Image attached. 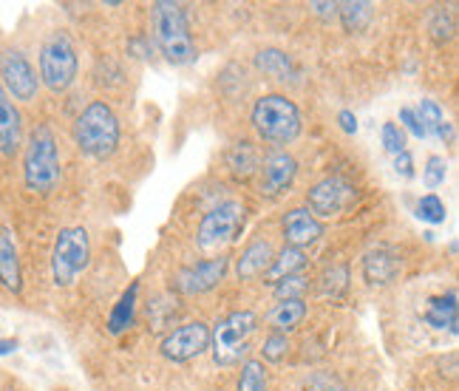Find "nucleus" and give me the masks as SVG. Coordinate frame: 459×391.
I'll use <instances>...</instances> for the list:
<instances>
[{"instance_id":"nucleus-25","label":"nucleus","mask_w":459,"mask_h":391,"mask_svg":"<svg viewBox=\"0 0 459 391\" xmlns=\"http://www.w3.org/2000/svg\"><path fill=\"white\" fill-rule=\"evenodd\" d=\"M261 165V159L255 153V148L250 145V142H238V145H233L227 151V168L233 170L236 176H253Z\"/></svg>"},{"instance_id":"nucleus-11","label":"nucleus","mask_w":459,"mask_h":391,"mask_svg":"<svg viewBox=\"0 0 459 391\" xmlns=\"http://www.w3.org/2000/svg\"><path fill=\"white\" fill-rule=\"evenodd\" d=\"M207 349H210V326L202 321L182 324L179 329L168 332L162 337V343H159L162 358L173 363H187L193 358H199V354H204Z\"/></svg>"},{"instance_id":"nucleus-41","label":"nucleus","mask_w":459,"mask_h":391,"mask_svg":"<svg viewBox=\"0 0 459 391\" xmlns=\"http://www.w3.org/2000/svg\"><path fill=\"white\" fill-rule=\"evenodd\" d=\"M14 349H17L14 337H0V358H4V354H12Z\"/></svg>"},{"instance_id":"nucleus-6","label":"nucleus","mask_w":459,"mask_h":391,"mask_svg":"<svg viewBox=\"0 0 459 391\" xmlns=\"http://www.w3.org/2000/svg\"><path fill=\"white\" fill-rule=\"evenodd\" d=\"M77 46L65 31H51L40 46V83L48 91L63 94L77 80Z\"/></svg>"},{"instance_id":"nucleus-26","label":"nucleus","mask_w":459,"mask_h":391,"mask_svg":"<svg viewBox=\"0 0 459 391\" xmlns=\"http://www.w3.org/2000/svg\"><path fill=\"white\" fill-rule=\"evenodd\" d=\"M317 290H321V295H326V298H341L349 290V266H343V264L329 266V270L321 275V281H317Z\"/></svg>"},{"instance_id":"nucleus-36","label":"nucleus","mask_w":459,"mask_h":391,"mask_svg":"<svg viewBox=\"0 0 459 391\" xmlns=\"http://www.w3.org/2000/svg\"><path fill=\"white\" fill-rule=\"evenodd\" d=\"M431 31L437 40H451L454 38V21L446 17V12H437L434 21H431Z\"/></svg>"},{"instance_id":"nucleus-35","label":"nucleus","mask_w":459,"mask_h":391,"mask_svg":"<svg viewBox=\"0 0 459 391\" xmlns=\"http://www.w3.org/2000/svg\"><path fill=\"white\" fill-rule=\"evenodd\" d=\"M400 128H405L414 139H426V131H422V122L414 109H400Z\"/></svg>"},{"instance_id":"nucleus-16","label":"nucleus","mask_w":459,"mask_h":391,"mask_svg":"<svg viewBox=\"0 0 459 391\" xmlns=\"http://www.w3.org/2000/svg\"><path fill=\"white\" fill-rule=\"evenodd\" d=\"M403 270V261L394 250H388V247H377L372 250L366 258H363V278L372 283V287H385V283H392Z\"/></svg>"},{"instance_id":"nucleus-4","label":"nucleus","mask_w":459,"mask_h":391,"mask_svg":"<svg viewBox=\"0 0 459 391\" xmlns=\"http://www.w3.org/2000/svg\"><path fill=\"white\" fill-rule=\"evenodd\" d=\"M253 128L270 145H290L304 128L298 105L284 94H264L253 105Z\"/></svg>"},{"instance_id":"nucleus-1","label":"nucleus","mask_w":459,"mask_h":391,"mask_svg":"<svg viewBox=\"0 0 459 391\" xmlns=\"http://www.w3.org/2000/svg\"><path fill=\"white\" fill-rule=\"evenodd\" d=\"M151 23H153V40L162 51V57L173 65H190L196 60V43L190 38V26L185 9L170 0H156L151 6Z\"/></svg>"},{"instance_id":"nucleus-18","label":"nucleus","mask_w":459,"mask_h":391,"mask_svg":"<svg viewBox=\"0 0 459 391\" xmlns=\"http://www.w3.org/2000/svg\"><path fill=\"white\" fill-rule=\"evenodd\" d=\"M273 256H275V250H273V244H270L267 239L253 241V244L241 253V258H238V264H236L238 278L247 281V278H258V275H264V273H267V266L273 264Z\"/></svg>"},{"instance_id":"nucleus-22","label":"nucleus","mask_w":459,"mask_h":391,"mask_svg":"<svg viewBox=\"0 0 459 391\" xmlns=\"http://www.w3.org/2000/svg\"><path fill=\"white\" fill-rule=\"evenodd\" d=\"M255 65L267 77L281 80V83H287V80L295 77V63H292V57L287 55V51H281V48H261L255 55Z\"/></svg>"},{"instance_id":"nucleus-17","label":"nucleus","mask_w":459,"mask_h":391,"mask_svg":"<svg viewBox=\"0 0 459 391\" xmlns=\"http://www.w3.org/2000/svg\"><path fill=\"white\" fill-rule=\"evenodd\" d=\"M0 283L9 292L23 290V270H21V256H17L14 239L6 227H0Z\"/></svg>"},{"instance_id":"nucleus-27","label":"nucleus","mask_w":459,"mask_h":391,"mask_svg":"<svg viewBox=\"0 0 459 391\" xmlns=\"http://www.w3.org/2000/svg\"><path fill=\"white\" fill-rule=\"evenodd\" d=\"M238 391H267V369L261 361H244L238 375Z\"/></svg>"},{"instance_id":"nucleus-23","label":"nucleus","mask_w":459,"mask_h":391,"mask_svg":"<svg viewBox=\"0 0 459 391\" xmlns=\"http://www.w3.org/2000/svg\"><path fill=\"white\" fill-rule=\"evenodd\" d=\"M136 295H139V283L134 281L131 287L122 292V298L117 300V307L108 317V332L111 335H122L128 326H134V309H136Z\"/></svg>"},{"instance_id":"nucleus-14","label":"nucleus","mask_w":459,"mask_h":391,"mask_svg":"<svg viewBox=\"0 0 459 391\" xmlns=\"http://www.w3.org/2000/svg\"><path fill=\"white\" fill-rule=\"evenodd\" d=\"M281 230H284L287 247H298V250H304V247L315 244L324 236V224L317 222L307 207L290 210L284 216V222H281Z\"/></svg>"},{"instance_id":"nucleus-37","label":"nucleus","mask_w":459,"mask_h":391,"mask_svg":"<svg viewBox=\"0 0 459 391\" xmlns=\"http://www.w3.org/2000/svg\"><path fill=\"white\" fill-rule=\"evenodd\" d=\"M394 170H397V176H403V179H411V176H414V159H411L409 151H403V153L394 156Z\"/></svg>"},{"instance_id":"nucleus-10","label":"nucleus","mask_w":459,"mask_h":391,"mask_svg":"<svg viewBox=\"0 0 459 391\" xmlns=\"http://www.w3.org/2000/svg\"><path fill=\"white\" fill-rule=\"evenodd\" d=\"M0 85L4 91L21 102H31L38 97V71L29 63V57L21 48H4L0 51Z\"/></svg>"},{"instance_id":"nucleus-13","label":"nucleus","mask_w":459,"mask_h":391,"mask_svg":"<svg viewBox=\"0 0 459 391\" xmlns=\"http://www.w3.org/2000/svg\"><path fill=\"white\" fill-rule=\"evenodd\" d=\"M295 176H298L295 156L287 151H273L258 165V193L267 196V199H278V196H284L292 187Z\"/></svg>"},{"instance_id":"nucleus-2","label":"nucleus","mask_w":459,"mask_h":391,"mask_svg":"<svg viewBox=\"0 0 459 391\" xmlns=\"http://www.w3.org/2000/svg\"><path fill=\"white\" fill-rule=\"evenodd\" d=\"M74 145L91 159H108L119 148V119L105 100L88 102L74 119Z\"/></svg>"},{"instance_id":"nucleus-8","label":"nucleus","mask_w":459,"mask_h":391,"mask_svg":"<svg viewBox=\"0 0 459 391\" xmlns=\"http://www.w3.org/2000/svg\"><path fill=\"white\" fill-rule=\"evenodd\" d=\"M244 216H247V207L236 199L216 204L210 213H204V219L199 222L196 244L202 250H219V247L230 244L241 233Z\"/></svg>"},{"instance_id":"nucleus-7","label":"nucleus","mask_w":459,"mask_h":391,"mask_svg":"<svg viewBox=\"0 0 459 391\" xmlns=\"http://www.w3.org/2000/svg\"><path fill=\"white\" fill-rule=\"evenodd\" d=\"M91 264V239L85 227H63L55 239L51 250V278L57 287H72V283L88 270Z\"/></svg>"},{"instance_id":"nucleus-15","label":"nucleus","mask_w":459,"mask_h":391,"mask_svg":"<svg viewBox=\"0 0 459 391\" xmlns=\"http://www.w3.org/2000/svg\"><path fill=\"white\" fill-rule=\"evenodd\" d=\"M23 145V117L17 111L14 100L0 85V153L12 156Z\"/></svg>"},{"instance_id":"nucleus-12","label":"nucleus","mask_w":459,"mask_h":391,"mask_svg":"<svg viewBox=\"0 0 459 391\" xmlns=\"http://www.w3.org/2000/svg\"><path fill=\"white\" fill-rule=\"evenodd\" d=\"M227 266L230 258L219 256V258H207V261H196V264H187L185 270L176 273L173 278V290L182 292V295H202L210 292L213 287L224 281L227 275Z\"/></svg>"},{"instance_id":"nucleus-30","label":"nucleus","mask_w":459,"mask_h":391,"mask_svg":"<svg viewBox=\"0 0 459 391\" xmlns=\"http://www.w3.org/2000/svg\"><path fill=\"white\" fill-rule=\"evenodd\" d=\"M448 176V165L443 156H429L426 159V168H422V182H426L429 190H437L439 185L446 182Z\"/></svg>"},{"instance_id":"nucleus-3","label":"nucleus","mask_w":459,"mask_h":391,"mask_svg":"<svg viewBox=\"0 0 459 391\" xmlns=\"http://www.w3.org/2000/svg\"><path fill=\"white\" fill-rule=\"evenodd\" d=\"M23 182L31 193L48 196L60 185V153L57 139L48 126H38L29 134L23 153Z\"/></svg>"},{"instance_id":"nucleus-28","label":"nucleus","mask_w":459,"mask_h":391,"mask_svg":"<svg viewBox=\"0 0 459 391\" xmlns=\"http://www.w3.org/2000/svg\"><path fill=\"white\" fill-rule=\"evenodd\" d=\"M446 202L439 199L437 193H426L422 199L417 202V219L420 222H429V224H443L446 222Z\"/></svg>"},{"instance_id":"nucleus-29","label":"nucleus","mask_w":459,"mask_h":391,"mask_svg":"<svg viewBox=\"0 0 459 391\" xmlns=\"http://www.w3.org/2000/svg\"><path fill=\"white\" fill-rule=\"evenodd\" d=\"M417 117H420V122H422V131H426V136L429 134H437V128L443 126V119H446V114H443V109L434 102V100H422L420 102V109H417Z\"/></svg>"},{"instance_id":"nucleus-21","label":"nucleus","mask_w":459,"mask_h":391,"mask_svg":"<svg viewBox=\"0 0 459 391\" xmlns=\"http://www.w3.org/2000/svg\"><path fill=\"white\" fill-rule=\"evenodd\" d=\"M307 261L309 258L304 256V250H298V247H284V250L273 256V264L267 266L264 278L273 281V283L284 281V278H292V275H298V273L304 270Z\"/></svg>"},{"instance_id":"nucleus-19","label":"nucleus","mask_w":459,"mask_h":391,"mask_svg":"<svg viewBox=\"0 0 459 391\" xmlns=\"http://www.w3.org/2000/svg\"><path fill=\"white\" fill-rule=\"evenodd\" d=\"M304 317H307L304 300H278V304L267 312V324L275 335H287L301 326Z\"/></svg>"},{"instance_id":"nucleus-38","label":"nucleus","mask_w":459,"mask_h":391,"mask_svg":"<svg viewBox=\"0 0 459 391\" xmlns=\"http://www.w3.org/2000/svg\"><path fill=\"white\" fill-rule=\"evenodd\" d=\"M338 122H341V131L343 134H358V117L355 114H351V111H341L338 114Z\"/></svg>"},{"instance_id":"nucleus-40","label":"nucleus","mask_w":459,"mask_h":391,"mask_svg":"<svg viewBox=\"0 0 459 391\" xmlns=\"http://www.w3.org/2000/svg\"><path fill=\"white\" fill-rule=\"evenodd\" d=\"M434 136H437V139H443V142H448V145H451V142H454V126H451L448 119H443V126L437 128Z\"/></svg>"},{"instance_id":"nucleus-5","label":"nucleus","mask_w":459,"mask_h":391,"mask_svg":"<svg viewBox=\"0 0 459 391\" xmlns=\"http://www.w3.org/2000/svg\"><path fill=\"white\" fill-rule=\"evenodd\" d=\"M258 329V315L253 309L230 312L210 332V352L219 366H236L250 352V337Z\"/></svg>"},{"instance_id":"nucleus-31","label":"nucleus","mask_w":459,"mask_h":391,"mask_svg":"<svg viewBox=\"0 0 459 391\" xmlns=\"http://www.w3.org/2000/svg\"><path fill=\"white\" fill-rule=\"evenodd\" d=\"M307 290H309V283L301 275H292V278H284V281L275 283V295L281 300H304Z\"/></svg>"},{"instance_id":"nucleus-39","label":"nucleus","mask_w":459,"mask_h":391,"mask_svg":"<svg viewBox=\"0 0 459 391\" xmlns=\"http://www.w3.org/2000/svg\"><path fill=\"white\" fill-rule=\"evenodd\" d=\"M309 9L315 14H321V17H334V14H338V4H312Z\"/></svg>"},{"instance_id":"nucleus-34","label":"nucleus","mask_w":459,"mask_h":391,"mask_svg":"<svg viewBox=\"0 0 459 391\" xmlns=\"http://www.w3.org/2000/svg\"><path fill=\"white\" fill-rule=\"evenodd\" d=\"M304 391H346V386L334 375H329V371H315L304 383Z\"/></svg>"},{"instance_id":"nucleus-24","label":"nucleus","mask_w":459,"mask_h":391,"mask_svg":"<svg viewBox=\"0 0 459 391\" xmlns=\"http://www.w3.org/2000/svg\"><path fill=\"white\" fill-rule=\"evenodd\" d=\"M338 14H341V23L346 31H363L368 23H372V14L375 6L366 4V0H346V4H338Z\"/></svg>"},{"instance_id":"nucleus-32","label":"nucleus","mask_w":459,"mask_h":391,"mask_svg":"<svg viewBox=\"0 0 459 391\" xmlns=\"http://www.w3.org/2000/svg\"><path fill=\"white\" fill-rule=\"evenodd\" d=\"M261 352H264V361H270V363H281L290 354V337L287 335H270L267 341H264V346H261Z\"/></svg>"},{"instance_id":"nucleus-9","label":"nucleus","mask_w":459,"mask_h":391,"mask_svg":"<svg viewBox=\"0 0 459 391\" xmlns=\"http://www.w3.org/2000/svg\"><path fill=\"white\" fill-rule=\"evenodd\" d=\"M358 202V187L343 176H326L307 193V210L312 216L321 219H334Z\"/></svg>"},{"instance_id":"nucleus-20","label":"nucleus","mask_w":459,"mask_h":391,"mask_svg":"<svg viewBox=\"0 0 459 391\" xmlns=\"http://www.w3.org/2000/svg\"><path fill=\"white\" fill-rule=\"evenodd\" d=\"M426 324H431L434 329H448L451 335H456L459 329V307H456V292L439 295L429 300L426 309Z\"/></svg>"},{"instance_id":"nucleus-33","label":"nucleus","mask_w":459,"mask_h":391,"mask_svg":"<svg viewBox=\"0 0 459 391\" xmlns=\"http://www.w3.org/2000/svg\"><path fill=\"white\" fill-rule=\"evenodd\" d=\"M380 136H383V148L388 151V153H403L405 151V134H403V128H397L394 122H385V126L380 128Z\"/></svg>"}]
</instances>
